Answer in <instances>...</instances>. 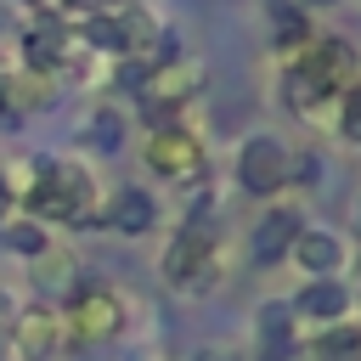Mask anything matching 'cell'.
Wrapping results in <instances>:
<instances>
[{"mask_svg":"<svg viewBox=\"0 0 361 361\" xmlns=\"http://www.w3.org/2000/svg\"><path fill=\"white\" fill-rule=\"evenodd\" d=\"M299 68L316 73L327 90H350V85H355V56H350L344 39H310V51H305Z\"/></svg>","mask_w":361,"mask_h":361,"instance_id":"obj_8","label":"cell"},{"mask_svg":"<svg viewBox=\"0 0 361 361\" xmlns=\"http://www.w3.org/2000/svg\"><path fill=\"white\" fill-rule=\"evenodd\" d=\"M288 254H299L305 271H338V259H344L338 237H327V231H316V226H299V237H293Z\"/></svg>","mask_w":361,"mask_h":361,"instance_id":"obj_12","label":"cell"},{"mask_svg":"<svg viewBox=\"0 0 361 361\" xmlns=\"http://www.w3.org/2000/svg\"><path fill=\"white\" fill-rule=\"evenodd\" d=\"M344 135H355V141H361V79L344 90Z\"/></svg>","mask_w":361,"mask_h":361,"instance_id":"obj_17","label":"cell"},{"mask_svg":"<svg viewBox=\"0 0 361 361\" xmlns=\"http://www.w3.org/2000/svg\"><path fill=\"white\" fill-rule=\"evenodd\" d=\"M316 355H322V361H361V327H350V322L327 327V333L316 338Z\"/></svg>","mask_w":361,"mask_h":361,"instance_id":"obj_15","label":"cell"},{"mask_svg":"<svg viewBox=\"0 0 361 361\" xmlns=\"http://www.w3.org/2000/svg\"><path fill=\"white\" fill-rule=\"evenodd\" d=\"M0 350H6V344H0Z\"/></svg>","mask_w":361,"mask_h":361,"instance_id":"obj_22","label":"cell"},{"mask_svg":"<svg viewBox=\"0 0 361 361\" xmlns=\"http://www.w3.org/2000/svg\"><path fill=\"white\" fill-rule=\"evenodd\" d=\"M141 158H147V169L164 175V180H192V175L203 169V147H197V135H186V130H152L147 147H141Z\"/></svg>","mask_w":361,"mask_h":361,"instance_id":"obj_4","label":"cell"},{"mask_svg":"<svg viewBox=\"0 0 361 361\" xmlns=\"http://www.w3.org/2000/svg\"><path fill=\"white\" fill-rule=\"evenodd\" d=\"M237 180H243V192L271 197L276 186H288V152H282L271 135L243 141V152H237Z\"/></svg>","mask_w":361,"mask_h":361,"instance_id":"obj_5","label":"cell"},{"mask_svg":"<svg viewBox=\"0 0 361 361\" xmlns=\"http://www.w3.org/2000/svg\"><path fill=\"white\" fill-rule=\"evenodd\" d=\"M293 355V316L288 310H259V361H288Z\"/></svg>","mask_w":361,"mask_h":361,"instance_id":"obj_13","label":"cell"},{"mask_svg":"<svg viewBox=\"0 0 361 361\" xmlns=\"http://www.w3.org/2000/svg\"><path fill=\"white\" fill-rule=\"evenodd\" d=\"M56 316L68 327V344H107L124 333V299L107 282H79Z\"/></svg>","mask_w":361,"mask_h":361,"instance_id":"obj_2","label":"cell"},{"mask_svg":"<svg viewBox=\"0 0 361 361\" xmlns=\"http://www.w3.org/2000/svg\"><path fill=\"white\" fill-rule=\"evenodd\" d=\"M299 310L305 316H322V322H338L344 310H350V293L338 288V282H327V276H316L305 293H299Z\"/></svg>","mask_w":361,"mask_h":361,"instance_id":"obj_14","label":"cell"},{"mask_svg":"<svg viewBox=\"0 0 361 361\" xmlns=\"http://www.w3.org/2000/svg\"><path fill=\"white\" fill-rule=\"evenodd\" d=\"M62 45H68V28H62L56 17H34L28 34H23V62L39 68V73H51V68L62 62Z\"/></svg>","mask_w":361,"mask_h":361,"instance_id":"obj_10","label":"cell"},{"mask_svg":"<svg viewBox=\"0 0 361 361\" xmlns=\"http://www.w3.org/2000/svg\"><path fill=\"white\" fill-rule=\"evenodd\" d=\"M23 6H51V0H23Z\"/></svg>","mask_w":361,"mask_h":361,"instance_id":"obj_20","label":"cell"},{"mask_svg":"<svg viewBox=\"0 0 361 361\" xmlns=\"http://www.w3.org/2000/svg\"><path fill=\"white\" fill-rule=\"evenodd\" d=\"M6 248H11V254H45V231H39L34 220H11V226H6Z\"/></svg>","mask_w":361,"mask_h":361,"instance_id":"obj_16","label":"cell"},{"mask_svg":"<svg viewBox=\"0 0 361 361\" xmlns=\"http://www.w3.org/2000/svg\"><path fill=\"white\" fill-rule=\"evenodd\" d=\"M11 350H17L23 361H51L56 350H68V327H62V316L45 310V305H28V310L11 322Z\"/></svg>","mask_w":361,"mask_h":361,"instance_id":"obj_6","label":"cell"},{"mask_svg":"<svg viewBox=\"0 0 361 361\" xmlns=\"http://www.w3.org/2000/svg\"><path fill=\"white\" fill-rule=\"evenodd\" d=\"M0 310H6V299H0Z\"/></svg>","mask_w":361,"mask_h":361,"instance_id":"obj_21","label":"cell"},{"mask_svg":"<svg viewBox=\"0 0 361 361\" xmlns=\"http://www.w3.org/2000/svg\"><path fill=\"white\" fill-rule=\"evenodd\" d=\"M51 6H68V11H90V6H102V0H51Z\"/></svg>","mask_w":361,"mask_h":361,"instance_id":"obj_18","label":"cell"},{"mask_svg":"<svg viewBox=\"0 0 361 361\" xmlns=\"http://www.w3.org/2000/svg\"><path fill=\"white\" fill-rule=\"evenodd\" d=\"M23 203L39 214V220H90L96 209V186H90V169L85 164H68V158H34L17 180Z\"/></svg>","mask_w":361,"mask_h":361,"instance_id":"obj_1","label":"cell"},{"mask_svg":"<svg viewBox=\"0 0 361 361\" xmlns=\"http://www.w3.org/2000/svg\"><path fill=\"white\" fill-rule=\"evenodd\" d=\"M197 361H231L226 350H197Z\"/></svg>","mask_w":361,"mask_h":361,"instance_id":"obj_19","label":"cell"},{"mask_svg":"<svg viewBox=\"0 0 361 361\" xmlns=\"http://www.w3.org/2000/svg\"><path fill=\"white\" fill-rule=\"evenodd\" d=\"M209 259H214V226H209V214H192V220L180 226V237L164 248V282H175V288H203Z\"/></svg>","mask_w":361,"mask_h":361,"instance_id":"obj_3","label":"cell"},{"mask_svg":"<svg viewBox=\"0 0 361 361\" xmlns=\"http://www.w3.org/2000/svg\"><path fill=\"white\" fill-rule=\"evenodd\" d=\"M197 79H203V68H197V62H164V68H152L141 85H147V96H152V102H186Z\"/></svg>","mask_w":361,"mask_h":361,"instance_id":"obj_11","label":"cell"},{"mask_svg":"<svg viewBox=\"0 0 361 361\" xmlns=\"http://www.w3.org/2000/svg\"><path fill=\"white\" fill-rule=\"evenodd\" d=\"M293 237H299V214H293V209H271V214L254 220L248 254H254L259 265H271V259H282V254L293 248Z\"/></svg>","mask_w":361,"mask_h":361,"instance_id":"obj_9","label":"cell"},{"mask_svg":"<svg viewBox=\"0 0 361 361\" xmlns=\"http://www.w3.org/2000/svg\"><path fill=\"white\" fill-rule=\"evenodd\" d=\"M102 226L118 231V237H141V231H152V226H158V203H152V192H141V186H118V192L102 203Z\"/></svg>","mask_w":361,"mask_h":361,"instance_id":"obj_7","label":"cell"}]
</instances>
